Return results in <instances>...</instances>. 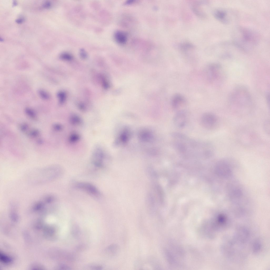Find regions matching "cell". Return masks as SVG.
Here are the masks:
<instances>
[{
  "label": "cell",
  "instance_id": "cell-1",
  "mask_svg": "<svg viewBox=\"0 0 270 270\" xmlns=\"http://www.w3.org/2000/svg\"><path fill=\"white\" fill-rule=\"evenodd\" d=\"M63 170L58 166L54 165L32 170L27 176L28 181L34 184H40L54 180L62 174Z\"/></svg>",
  "mask_w": 270,
  "mask_h": 270
},
{
  "label": "cell",
  "instance_id": "cell-2",
  "mask_svg": "<svg viewBox=\"0 0 270 270\" xmlns=\"http://www.w3.org/2000/svg\"><path fill=\"white\" fill-rule=\"evenodd\" d=\"M229 101L230 106L239 111L249 109L252 106V100L248 89L245 86L236 87L230 94Z\"/></svg>",
  "mask_w": 270,
  "mask_h": 270
},
{
  "label": "cell",
  "instance_id": "cell-3",
  "mask_svg": "<svg viewBox=\"0 0 270 270\" xmlns=\"http://www.w3.org/2000/svg\"><path fill=\"white\" fill-rule=\"evenodd\" d=\"M236 32L234 38L235 43L243 50H250L258 44L259 36L254 31L245 27H240Z\"/></svg>",
  "mask_w": 270,
  "mask_h": 270
},
{
  "label": "cell",
  "instance_id": "cell-4",
  "mask_svg": "<svg viewBox=\"0 0 270 270\" xmlns=\"http://www.w3.org/2000/svg\"><path fill=\"white\" fill-rule=\"evenodd\" d=\"M207 73L209 80L211 82L222 83L225 78V73L222 66L219 64L211 63L207 68Z\"/></svg>",
  "mask_w": 270,
  "mask_h": 270
},
{
  "label": "cell",
  "instance_id": "cell-5",
  "mask_svg": "<svg viewBox=\"0 0 270 270\" xmlns=\"http://www.w3.org/2000/svg\"><path fill=\"white\" fill-rule=\"evenodd\" d=\"M202 125L205 128L213 130L217 128L219 123L218 117L214 114L210 112L204 113L201 118Z\"/></svg>",
  "mask_w": 270,
  "mask_h": 270
},
{
  "label": "cell",
  "instance_id": "cell-6",
  "mask_svg": "<svg viewBox=\"0 0 270 270\" xmlns=\"http://www.w3.org/2000/svg\"><path fill=\"white\" fill-rule=\"evenodd\" d=\"M75 186L76 189L84 191L92 197L97 198L101 196L100 191L95 186L90 183L79 182L76 184Z\"/></svg>",
  "mask_w": 270,
  "mask_h": 270
},
{
  "label": "cell",
  "instance_id": "cell-7",
  "mask_svg": "<svg viewBox=\"0 0 270 270\" xmlns=\"http://www.w3.org/2000/svg\"><path fill=\"white\" fill-rule=\"evenodd\" d=\"M187 113L184 110H181L177 112L173 118V121L175 125L179 128L184 127L187 122Z\"/></svg>",
  "mask_w": 270,
  "mask_h": 270
},
{
  "label": "cell",
  "instance_id": "cell-8",
  "mask_svg": "<svg viewBox=\"0 0 270 270\" xmlns=\"http://www.w3.org/2000/svg\"><path fill=\"white\" fill-rule=\"evenodd\" d=\"M104 156L101 150L97 149L94 152L92 158V163L95 167L101 168L103 166Z\"/></svg>",
  "mask_w": 270,
  "mask_h": 270
},
{
  "label": "cell",
  "instance_id": "cell-9",
  "mask_svg": "<svg viewBox=\"0 0 270 270\" xmlns=\"http://www.w3.org/2000/svg\"><path fill=\"white\" fill-rule=\"evenodd\" d=\"M213 14L216 19L223 23L226 24L229 22L227 12L224 9H216L214 11Z\"/></svg>",
  "mask_w": 270,
  "mask_h": 270
},
{
  "label": "cell",
  "instance_id": "cell-10",
  "mask_svg": "<svg viewBox=\"0 0 270 270\" xmlns=\"http://www.w3.org/2000/svg\"><path fill=\"white\" fill-rule=\"evenodd\" d=\"M186 102L184 97L180 94L176 93L172 97L171 105L174 109H177Z\"/></svg>",
  "mask_w": 270,
  "mask_h": 270
},
{
  "label": "cell",
  "instance_id": "cell-11",
  "mask_svg": "<svg viewBox=\"0 0 270 270\" xmlns=\"http://www.w3.org/2000/svg\"><path fill=\"white\" fill-rule=\"evenodd\" d=\"M114 37L116 41L121 45L126 44L128 38L126 33L121 31H118L115 32Z\"/></svg>",
  "mask_w": 270,
  "mask_h": 270
},
{
  "label": "cell",
  "instance_id": "cell-12",
  "mask_svg": "<svg viewBox=\"0 0 270 270\" xmlns=\"http://www.w3.org/2000/svg\"><path fill=\"white\" fill-rule=\"evenodd\" d=\"M119 248L118 246L116 244L111 245L108 246L106 249L108 253L112 255L116 254L119 252Z\"/></svg>",
  "mask_w": 270,
  "mask_h": 270
},
{
  "label": "cell",
  "instance_id": "cell-13",
  "mask_svg": "<svg viewBox=\"0 0 270 270\" xmlns=\"http://www.w3.org/2000/svg\"><path fill=\"white\" fill-rule=\"evenodd\" d=\"M72 232L73 235L75 237L78 238L80 234L79 227L77 225H74L72 228Z\"/></svg>",
  "mask_w": 270,
  "mask_h": 270
},
{
  "label": "cell",
  "instance_id": "cell-14",
  "mask_svg": "<svg viewBox=\"0 0 270 270\" xmlns=\"http://www.w3.org/2000/svg\"><path fill=\"white\" fill-rule=\"evenodd\" d=\"M38 93L40 97L43 99L45 100L48 99L49 98V96L48 94L43 90H40Z\"/></svg>",
  "mask_w": 270,
  "mask_h": 270
},
{
  "label": "cell",
  "instance_id": "cell-15",
  "mask_svg": "<svg viewBox=\"0 0 270 270\" xmlns=\"http://www.w3.org/2000/svg\"><path fill=\"white\" fill-rule=\"evenodd\" d=\"M71 122L74 124H80L81 122L80 118L77 115H73L71 118Z\"/></svg>",
  "mask_w": 270,
  "mask_h": 270
},
{
  "label": "cell",
  "instance_id": "cell-16",
  "mask_svg": "<svg viewBox=\"0 0 270 270\" xmlns=\"http://www.w3.org/2000/svg\"><path fill=\"white\" fill-rule=\"evenodd\" d=\"M57 96L59 99L60 103H63L64 102L65 98V94L63 92H59L57 94Z\"/></svg>",
  "mask_w": 270,
  "mask_h": 270
},
{
  "label": "cell",
  "instance_id": "cell-17",
  "mask_svg": "<svg viewBox=\"0 0 270 270\" xmlns=\"http://www.w3.org/2000/svg\"><path fill=\"white\" fill-rule=\"evenodd\" d=\"M60 57L63 59L68 60H70L72 58L70 54L66 53L62 54L60 56Z\"/></svg>",
  "mask_w": 270,
  "mask_h": 270
},
{
  "label": "cell",
  "instance_id": "cell-18",
  "mask_svg": "<svg viewBox=\"0 0 270 270\" xmlns=\"http://www.w3.org/2000/svg\"><path fill=\"white\" fill-rule=\"evenodd\" d=\"M264 128L267 133H269L270 124L269 121L266 122L264 124Z\"/></svg>",
  "mask_w": 270,
  "mask_h": 270
},
{
  "label": "cell",
  "instance_id": "cell-19",
  "mask_svg": "<svg viewBox=\"0 0 270 270\" xmlns=\"http://www.w3.org/2000/svg\"><path fill=\"white\" fill-rule=\"evenodd\" d=\"M79 138V136L77 134H73L70 137V140L71 142H75L77 141Z\"/></svg>",
  "mask_w": 270,
  "mask_h": 270
},
{
  "label": "cell",
  "instance_id": "cell-20",
  "mask_svg": "<svg viewBox=\"0 0 270 270\" xmlns=\"http://www.w3.org/2000/svg\"><path fill=\"white\" fill-rule=\"evenodd\" d=\"M60 268L62 270H68L71 269L70 267L69 266L66 264H64L61 265L60 267Z\"/></svg>",
  "mask_w": 270,
  "mask_h": 270
},
{
  "label": "cell",
  "instance_id": "cell-21",
  "mask_svg": "<svg viewBox=\"0 0 270 270\" xmlns=\"http://www.w3.org/2000/svg\"><path fill=\"white\" fill-rule=\"evenodd\" d=\"M91 268L92 269L95 270H101L102 268V266L99 265H95L91 266Z\"/></svg>",
  "mask_w": 270,
  "mask_h": 270
},
{
  "label": "cell",
  "instance_id": "cell-22",
  "mask_svg": "<svg viewBox=\"0 0 270 270\" xmlns=\"http://www.w3.org/2000/svg\"><path fill=\"white\" fill-rule=\"evenodd\" d=\"M81 55L83 58H85L86 56V54L85 51L83 49H81L80 51Z\"/></svg>",
  "mask_w": 270,
  "mask_h": 270
},
{
  "label": "cell",
  "instance_id": "cell-23",
  "mask_svg": "<svg viewBox=\"0 0 270 270\" xmlns=\"http://www.w3.org/2000/svg\"><path fill=\"white\" fill-rule=\"evenodd\" d=\"M22 21V18L18 19L17 20V22L18 23H21Z\"/></svg>",
  "mask_w": 270,
  "mask_h": 270
}]
</instances>
